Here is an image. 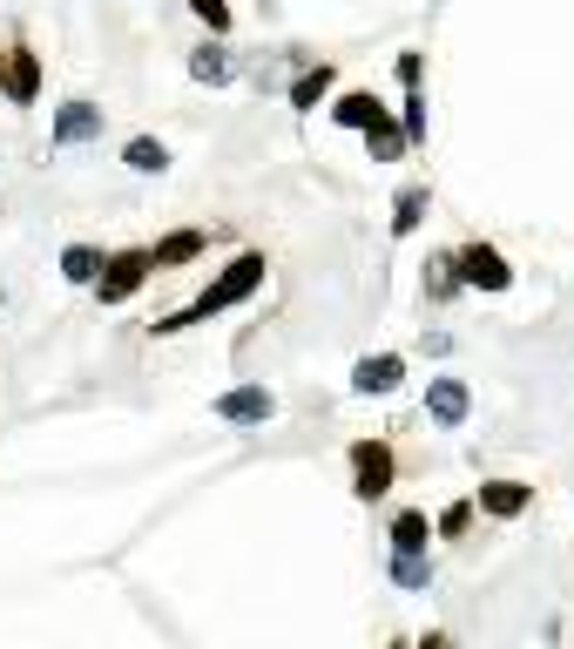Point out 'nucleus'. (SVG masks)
<instances>
[{"label":"nucleus","instance_id":"nucleus-21","mask_svg":"<svg viewBox=\"0 0 574 649\" xmlns=\"http://www.w3.org/2000/svg\"><path fill=\"white\" fill-rule=\"evenodd\" d=\"M405 142H426V96L405 89Z\"/></svg>","mask_w":574,"mask_h":649},{"label":"nucleus","instance_id":"nucleus-17","mask_svg":"<svg viewBox=\"0 0 574 649\" xmlns=\"http://www.w3.org/2000/svg\"><path fill=\"white\" fill-rule=\"evenodd\" d=\"M332 116H339L345 129H365V122H372V116H385V109H379V96L352 89V96H339V102H332Z\"/></svg>","mask_w":574,"mask_h":649},{"label":"nucleus","instance_id":"nucleus-2","mask_svg":"<svg viewBox=\"0 0 574 649\" xmlns=\"http://www.w3.org/2000/svg\"><path fill=\"white\" fill-rule=\"evenodd\" d=\"M149 271H155V258H149V251H115V258L95 271V291H102V304H122V298H135Z\"/></svg>","mask_w":574,"mask_h":649},{"label":"nucleus","instance_id":"nucleus-5","mask_svg":"<svg viewBox=\"0 0 574 649\" xmlns=\"http://www.w3.org/2000/svg\"><path fill=\"white\" fill-rule=\"evenodd\" d=\"M271 413H278V399L264 386H236V392L216 399V420H230V427H264Z\"/></svg>","mask_w":574,"mask_h":649},{"label":"nucleus","instance_id":"nucleus-14","mask_svg":"<svg viewBox=\"0 0 574 649\" xmlns=\"http://www.w3.org/2000/svg\"><path fill=\"white\" fill-rule=\"evenodd\" d=\"M324 96H332V68H324V61H318V68H304V74L291 81V109H318Z\"/></svg>","mask_w":574,"mask_h":649},{"label":"nucleus","instance_id":"nucleus-16","mask_svg":"<svg viewBox=\"0 0 574 649\" xmlns=\"http://www.w3.org/2000/svg\"><path fill=\"white\" fill-rule=\"evenodd\" d=\"M426 541H433V521H426L420 508L392 515V548H426Z\"/></svg>","mask_w":574,"mask_h":649},{"label":"nucleus","instance_id":"nucleus-12","mask_svg":"<svg viewBox=\"0 0 574 649\" xmlns=\"http://www.w3.org/2000/svg\"><path fill=\"white\" fill-rule=\"evenodd\" d=\"M149 258H155V271H170V264H190V258H203V230H177V237H162Z\"/></svg>","mask_w":574,"mask_h":649},{"label":"nucleus","instance_id":"nucleus-11","mask_svg":"<svg viewBox=\"0 0 574 649\" xmlns=\"http://www.w3.org/2000/svg\"><path fill=\"white\" fill-rule=\"evenodd\" d=\"M190 74H197V81H210V89H223V81L236 74V61H230V48H223V41H203V48L190 54Z\"/></svg>","mask_w":574,"mask_h":649},{"label":"nucleus","instance_id":"nucleus-4","mask_svg":"<svg viewBox=\"0 0 574 649\" xmlns=\"http://www.w3.org/2000/svg\"><path fill=\"white\" fill-rule=\"evenodd\" d=\"M453 271H460V284H473V291H507V284H514V271H507V258L494 251V243H466V251L453 258Z\"/></svg>","mask_w":574,"mask_h":649},{"label":"nucleus","instance_id":"nucleus-1","mask_svg":"<svg viewBox=\"0 0 574 649\" xmlns=\"http://www.w3.org/2000/svg\"><path fill=\"white\" fill-rule=\"evenodd\" d=\"M264 271H271V264H264V251H243V258H236V264H230V271H223V278L203 291V298H197V304L170 311V318L155 324V332H183V324H203L210 311H230V304H243V298H251V291L264 284Z\"/></svg>","mask_w":574,"mask_h":649},{"label":"nucleus","instance_id":"nucleus-18","mask_svg":"<svg viewBox=\"0 0 574 649\" xmlns=\"http://www.w3.org/2000/svg\"><path fill=\"white\" fill-rule=\"evenodd\" d=\"M95 271H102V258L89 251V243H68V251H61V278H74V284H95Z\"/></svg>","mask_w":574,"mask_h":649},{"label":"nucleus","instance_id":"nucleus-9","mask_svg":"<svg viewBox=\"0 0 574 649\" xmlns=\"http://www.w3.org/2000/svg\"><path fill=\"white\" fill-rule=\"evenodd\" d=\"M466 406H473V399H466V379H433V386H426V413H433L440 427H460Z\"/></svg>","mask_w":574,"mask_h":649},{"label":"nucleus","instance_id":"nucleus-3","mask_svg":"<svg viewBox=\"0 0 574 649\" xmlns=\"http://www.w3.org/2000/svg\"><path fill=\"white\" fill-rule=\"evenodd\" d=\"M392 467H399V460H392L385 440H359V447H352V495H359V501H379L385 487H392Z\"/></svg>","mask_w":574,"mask_h":649},{"label":"nucleus","instance_id":"nucleus-19","mask_svg":"<svg viewBox=\"0 0 574 649\" xmlns=\"http://www.w3.org/2000/svg\"><path fill=\"white\" fill-rule=\"evenodd\" d=\"M365 142H372V156H379V162H392V156L405 149V129H392L385 116H372V122H365Z\"/></svg>","mask_w":574,"mask_h":649},{"label":"nucleus","instance_id":"nucleus-10","mask_svg":"<svg viewBox=\"0 0 574 649\" xmlns=\"http://www.w3.org/2000/svg\"><path fill=\"white\" fill-rule=\"evenodd\" d=\"M405 379V359L399 352H379V359H359V372H352V386L359 392H392Z\"/></svg>","mask_w":574,"mask_h":649},{"label":"nucleus","instance_id":"nucleus-22","mask_svg":"<svg viewBox=\"0 0 574 649\" xmlns=\"http://www.w3.org/2000/svg\"><path fill=\"white\" fill-rule=\"evenodd\" d=\"M190 14L210 21V34H223V28H230V0H190Z\"/></svg>","mask_w":574,"mask_h":649},{"label":"nucleus","instance_id":"nucleus-8","mask_svg":"<svg viewBox=\"0 0 574 649\" xmlns=\"http://www.w3.org/2000/svg\"><path fill=\"white\" fill-rule=\"evenodd\" d=\"M527 501H534V487H527V480H486V487H480V508H486V515H501V521L527 515Z\"/></svg>","mask_w":574,"mask_h":649},{"label":"nucleus","instance_id":"nucleus-15","mask_svg":"<svg viewBox=\"0 0 574 649\" xmlns=\"http://www.w3.org/2000/svg\"><path fill=\"white\" fill-rule=\"evenodd\" d=\"M420 217H426V190L413 183V190H399V203H392V237H413Z\"/></svg>","mask_w":574,"mask_h":649},{"label":"nucleus","instance_id":"nucleus-6","mask_svg":"<svg viewBox=\"0 0 574 649\" xmlns=\"http://www.w3.org/2000/svg\"><path fill=\"white\" fill-rule=\"evenodd\" d=\"M0 89H8V102H34L41 96V54L8 48V61H0Z\"/></svg>","mask_w":574,"mask_h":649},{"label":"nucleus","instance_id":"nucleus-20","mask_svg":"<svg viewBox=\"0 0 574 649\" xmlns=\"http://www.w3.org/2000/svg\"><path fill=\"white\" fill-rule=\"evenodd\" d=\"M466 528H473V501H453V508H446V515L433 521V535H446V541H460Z\"/></svg>","mask_w":574,"mask_h":649},{"label":"nucleus","instance_id":"nucleus-13","mask_svg":"<svg viewBox=\"0 0 574 649\" xmlns=\"http://www.w3.org/2000/svg\"><path fill=\"white\" fill-rule=\"evenodd\" d=\"M122 162H129L135 177H162V170H170V149H162L155 136H135V142L122 149Z\"/></svg>","mask_w":574,"mask_h":649},{"label":"nucleus","instance_id":"nucleus-7","mask_svg":"<svg viewBox=\"0 0 574 649\" xmlns=\"http://www.w3.org/2000/svg\"><path fill=\"white\" fill-rule=\"evenodd\" d=\"M95 136H102V109H95V102H68V109L54 116V142H61V149L95 142Z\"/></svg>","mask_w":574,"mask_h":649}]
</instances>
